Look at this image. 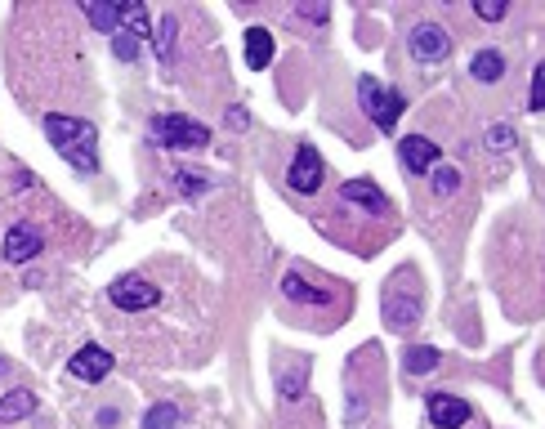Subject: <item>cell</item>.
<instances>
[{"instance_id": "cell-1", "label": "cell", "mask_w": 545, "mask_h": 429, "mask_svg": "<svg viewBox=\"0 0 545 429\" xmlns=\"http://www.w3.org/2000/svg\"><path fill=\"white\" fill-rule=\"evenodd\" d=\"M45 135H50L54 152H59L72 170H81V175H94V170H99V130H94V121L50 112V117H45Z\"/></svg>"}, {"instance_id": "cell-2", "label": "cell", "mask_w": 545, "mask_h": 429, "mask_svg": "<svg viewBox=\"0 0 545 429\" xmlns=\"http://www.w3.org/2000/svg\"><path fill=\"white\" fill-rule=\"evenodd\" d=\"M380 313H385L389 331H411L425 313V291H420V278L411 269H398L394 278L385 282V295H380Z\"/></svg>"}, {"instance_id": "cell-3", "label": "cell", "mask_w": 545, "mask_h": 429, "mask_svg": "<svg viewBox=\"0 0 545 429\" xmlns=\"http://www.w3.org/2000/svg\"><path fill=\"white\" fill-rule=\"evenodd\" d=\"M148 130H152V139H157L161 148H170V152H197V148H206L210 143V130L202 126V121L179 117V112H161V117H152Z\"/></svg>"}, {"instance_id": "cell-4", "label": "cell", "mask_w": 545, "mask_h": 429, "mask_svg": "<svg viewBox=\"0 0 545 429\" xmlns=\"http://www.w3.org/2000/svg\"><path fill=\"white\" fill-rule=\"evenodd\" d=\"M358 103L380 130H394L398 117H403V108H407L403 94L389 90V85H380L376 76H358Z\"/></svg>"}, {"instance_id": "cell-5", "label": "cell", "mask_w": 545, "mask_h": 429, "mask_svg": "<svg viewBox=\"0 0 545 429\" xmlns=\"http://www.w3.org/2000/svg\"><path fill=\"white\" fill-rule=\"evenodd\" d=\"M322 179H327V166H322L318 148H313V143H300V148H295V157H291V170H286V184H291L295 193L313 197L322 188Z\"/></svg>"}, {"instance_id": "cell-6", "label": "cell", "mask_w": 545, "mask_h": 429, "mask_svg": "<svg viewBox=\"0 0 545 429\" xmlns=\"http://www.w3.org/2000/svg\"><path fill=\"white\" fill-rule=\"evenodd\" d=\"M108 300L117 304V309H126V313H143V309H152V304L161 300V291L148 278L130 273V278H117V282L108 286Z\"/></svg>"}, {"instance_id": "cell-7", "label": "cell", "mask_w": 545, "mask_h": 429, "mask_svg": "<svg viewBox=\"0 0 545 429\" xmlns=\"http://www.w3.org/2000/svg\"><path fill=\"white\" fill-rule=\"evenodd\" d=\"M407 45H411V59L416 63H443L447 54H452V36H447V27H438V23L411 27Z\"/></svg>"}, {"instance_id": "cell-8", "label": "cell", "mask_w": 545, "mask_h": 429, "mask_svg": "<svg viewBox=\"0 0 545 429\" xmlns=\"http://www.w3.org/2000/svg\"><path fill=\"white\" fill-rule=\"evenodd\" d=\"M425 412H429V429H465L474 421V407L456 394H429Z\"/></svg>"}, {"instance_id": "cell-9", "label": "cell", "mask_w": 545, "mask_h": 429, "mask_svg": "<svg viewBox=\"0 0 545 429\" xmlns=\"http://www.w3.org/2000/svg\"><path fill=\"white\" fill-rule=\"evenodd\" d=\"M112 367H117V358H112L103 345H85V349H76L72 362H68V371H72L76 380H85V385H99V380H108V376H112Z\"/></svg>"}, {"instance_id": "cell-10", "label": "cell", "mask_w": 545, "mask_h": 429, "mask_svg": "<svg viewBox=\"0 0 545 429\" xmlns=\"http://www.w3.org/2000/svg\"><path fill=\"white\" fill-rule=\"evenodd\" d=\"M438 157H443V148L425 135H407L398 143V161H403L407 175H429V170L438 166Z\"/></svg>"}, {"instance_id": "cell-11", "label": "cell", "mask_w": 545, "mask_h": 429, "mask_svg": "<svg viewBox=\"0 0 545 429\" xmlns=\"http://www.w3.org/2000/svg\"><path fill=\"white\" fill-rule=\"evenodd\" d=\"M45 251V233L36 224H14L5 233V260L9 264H27Z\"/></svg>"}, {"instance_id": "cell-12", "label": "cell", "mask_w": 545, "mask_h": 429, "mask_svg": "<svg viewBox=\"0 0 545 429\" xmlns=\"http://www.w3.org/2000/svg\"><path fill=\"white\" fill-rule=\"evenodd\" d=\"M282 291H286V300H295V304H313V309H327L331 300H336V286H313L304 273H286L282 278Z\"/></svg>"}, {"instance_id": "cell-13", "label": "cell", "mask_w": 545, "mask_h": 429, "mask_svg": "<svg viewBox=\"0 0 545 429\" xmlns=\"http://www.w3.org/2000/svg\"><path fill=\"white\" fill-rule=\"evenodd\" d=\"M273 54H277V41H273L269 27H251V32H246V68L264 72L273 63Z\"/></svg>"}, {"instance_id": "cell-14", "label": "cell", "mask_w": 545, "mask_h": 429, "mask_svg": "<svg viewBox=\"0 0 545 429\" xmlns=\"http://www.w3.org/2000/svg\"><path fill=\"white\" fill-rule=\"evenodd\" d=\"M304 385H309V358H295L291 367H277V394H282V403H295V398L304 394Z\"/></svg>"}, {"instance_id": "cell-15", "label": "cell", "mask_w": 545, "mask_h": 429, "mask_svg": "<svg viewBox=\"0 0 545 429\" xmlns=\"http://www.w3.org/2000/svg\"><path fill=\"white\" fill-rule=\"evenodd\" d=\"M340 202H358V206H367V211H380V215L389 211V197L380 193L371 179H349V184L340 188Z\"/></svg>"}, {"instance_id": "cell-16", "label": "cell", "mask_w": 545, "mask_h": 429, "mask_svg": "<svg viewBox=\"0 0 545 429\" xmlns=\"http://www.w3.org/2000/svg\"><path fill=\"white\" fill-rule=\"evenodd\" d=\"M121 18H126V5H117V0H90L85 5V23L99 27V32H121Z\"/></svg>"}, {"instance_id": "cell-17", "label": "cell", "mask_w": 545, "mask_h": 429, "mask_svg": "<svg viewBox=\"0 0 545 429\" xmlns=\"http://www.w3.org/2000/svg\"><path fill=\"white\" fill-rule=\"evenodd\" d=\"M32 412H36V394H32V389H9V394H0V425L27 421Z\"/></svg>"}, {"instance_id": "cell-18", "label": "cell", "mask_w": 545, "mask_h": 429, "mask_svg": "<svg viewBox=\"0 0 545 429\" xmlns=\"http://www.w3.org/2000/svg\"><path fill=\"white\" fill-rule=\"evenodd\" d=\"M470 72H474V81H483V85H496L505 76V59L496 50H478L474 54V63H470Z\"/></svg>"}, {"instance_id": "cell-19", "label": "cell", "mask_w": 545, "mask_h": 429, "mask_svg": "<svg viewBox=\"0 0 545 429\" xmlns=\"http://www.w3.org/2000/svg\"><path fill=\"white\" fill-rule=\"evenodd\" d=\"M443 362V354H438L434 345H416V349H407L403 354V367H407V376H429V371Z\"/></svg>"}, {"instance_id": "cell-20", "label": "cell", "mask_w": 545, "mask_h": 429, "mask_svg": "<svg viewBox=\"0 0 545 429\" xmlns=\"http://www.w3.org/2000/svg\"><path fill=\"white\" fill-rule=\"evenodd\" d=\"M179 425H184V412L175 403H157L143 416V429H179Z\"/></svg>"}, {"instance_id": "cell-21", "label": "cell", "mask_w": 545, "mask_h": 429, "mask_svg": "<svg viewBox=\"0 0 545 429\" xmlns=\"http://www.w3.org/2000/svg\"><path fill=\"white\" fill-rule=\"evenodd\" d=\"M429 188H434V197H452L456 188H461V170L456 166H434L429 170Z\"/></svg>"}, {"instance_id": "cell-22", "label": "cell", "mask_w": 545, "mask_h": 429, "mask_svg": "<svg viewBox=\"0 0 545 429\" xmlns=\"http://www.w3.org/2000/svg\"><path fill=\"white\" fill-rule=\"evenodd\" d=\"M175 32H179V23L166 14V18H161V36H152V45H157L161 63H170V54H175Z\"/></svg>"}, {"instance_id": "cell-23", "label": "cell", "mask_w": 545, "mask_h": 429, "mask_svg": "<svg viewBox=\"0 0 545 429\" xmlns=\"http://www.w3.org/2000/svg\"><path fill=\"white\" fill-rule=\"evenodd\" d=\"M175 184H179V193L202 197L206 188H210V179H206V175H193V170H175Z\"/></svg>"}, {"instance_id": "cell-24", "label": "cell", "mask_w": 545, "mask_h": 429, "mask_svg": "<svg viewBox=\"0 0 545 429\" xmlns=\"http://www.w3.org/2000/svg\"><path fill=\"white\" fill-rule=\"evenodd\" d=\"M112 54H117L121 63H130V59H135V54H139V41L126 32V27H121V32H112Z\"/></svg>"}, {"instance_id": "cell-25", "label": "cell", "mask_w": 545, "mask_h": 429, "mask_svg": "<svg viewBox=\"0 0 545 429\" xmlns=\"http://www.w3.org/2000/svg\"><path fill=\"white\" fill-rule=\"evenodd\" d=\"M514 143H519V139H514L510 126H492V130H487V148H492V152H505V148H514Z\"/></svg>"}, {"instance_id": "cell-26", "label": "cell", "mask_w": 545, "mask_h": 429, "mask_svg": "<svg viewBox=\"0 0 545 429\" xmlns=\"http://www.w3.org/2000/svg\"><path fill=\"white\" fill-rule=\"evenodd\" d=\"M474 14L483 18V23H501V18L510 14V5H501V0H483V5H474Z\"/></svg>"}, {"instance_id": "cell-27", "label": "cell", "mask_w": 545, "mask_h": 429, "mask_svg": "<svg viewBox=\"0 0 545 429\" xmlns=\"http://www.w3.org/2000/svg\"><path fill=\"white\" fill-rule=\"evenodd\" d=\"M528 108H532V112L545 108V72H541V68L532 72V99H528Z\"/></svg>"}, {"instance_id": "cell-28", "label": "cell", "mask_w": 545, "mask_h": 429, "mask_svg": "<svg viewBox=\"0 0 545 429\" xmlns=\"http://www.w3.org/2000/svg\"><path fill=\"white\" fill-rule=\"evenodd\" d=\"M228 121H233V130H246V126H251V117H246L242 108H233V112H228Z\"/></svg>"}, {"instance_id": "cell-29", "label": "cell", "mask_w": 545, "mask_h": 429, "mask_svg": "<svg viewBox=\"0 0 545 429\" xmlns=\"http://www.w3.org/2000/svg\"><path fill=\"white\" fill-rule=\"evenodd\" d=\"M304 18H313V23H322V18H327V5H309V9H300Z\"/></svg>"}]
</instances>
